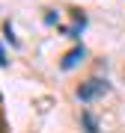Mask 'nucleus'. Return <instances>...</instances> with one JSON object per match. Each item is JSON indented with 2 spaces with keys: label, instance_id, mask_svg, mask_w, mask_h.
Returning <instances> with one entry per match:
<instances>
[{
  "label": "nucleus",
  "instance_id": "obj_1",
  "mask_svg": "<svg viewBox=\"0 0 125 133\" xmlns=\"http://www.w3.org/2000/svg\"><path fill=\"white\" fill-rule=\"evenodd\" d=\"M104 92H107V83L95 77V80H87V83L81 86V89H77V98H81V101H92V98L104 95Z\"/></svg>",
  "mask_w": 125,
  "mask_h": 133
},
{
  "label": "nucleus",
  "instance_id": "obj_2",
  "mask_svg": "<svg viewBox=\"0 0 125 133\" xmlns=\"http://www.w3.org/2000/svg\"><path fill=\"white\" fill-rule=\"evenodd\" d=\"M81 59H83V48H75V50H69V53H66V59H62V68L69 71V68H75Z\"/></svg>",
  "mask_w": 125,
  "mask_h": 133
},
{
  "label": "nucleus",
  "instance_id": "obj_3",
  "mask_svg": "<svg viewBox=\"0 0 125 133\" xmlns=\"http://www.w3.org/2000/svg\"><path fill=\"white\" fill-rule=\"evenodd\" d=\"M0 62H6V59H3V50H0Z\"/></svg>",
  "mask_w": 125,
  "mask_h": 133
}]
</instances>
